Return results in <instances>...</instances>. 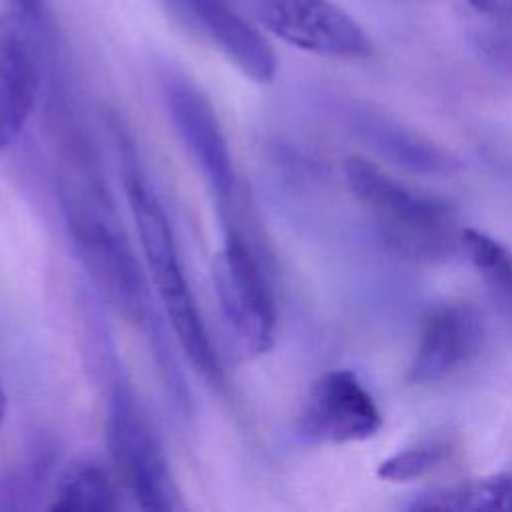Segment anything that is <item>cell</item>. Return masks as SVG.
<instances>
[{"label": "cell", "mask_w": 512, "mask_h": 512, "mask_svg": "<svg viewBox=\"0 0 512 512\" xmlns=\"http://www.w3.org/2000/svg\"><path fill=\"white\" fill-rule=\"evenodd\" d=\"M344 174L380 238L398 256L434 264L448 260L462 246V228L444 200L410 188L360 156L346 160Z\"/></svg>", "instance_id": "6da1fadb"}, {"label": "cell", "mask_w": 512, "mask_h": 512, "mask_svg": "<svg viewBox=\"0 0 512 512\" xmlns=\"http://www.w3.org/2000/svg\"><path fill=\"white\" fill-rule=\"evenodd\" d=\"M144 262L168 322L192 368L212 386H224V370L212 348L200 310L180 264L170 220L148 182L130 168L124 178Z\"/></svg>", "instance_id": "7a4b0ae2"}, {"label": "cell", "mask_w": 512, "mask_h": 512, "mask_svg": "<svg viewBox=\"0 0 512 512\" xmlns=\"http://www.w3.org/2000/svg\"><path fill=\"white\" fill-rule=\"evenodd\" d=\"M64 210L72 244L94 284L128 322L156 338L148 282L118 226L110 198L74 202Z\"/></svg>", "instance_id": "3957f363"}, {"label": "cell", "mask_w": 512, "mask_h": 512, "mask_svg": "<svg viewBox=\"0 0 512 512\" xmlns=\"http://www.w3.org/2000/svg\"><path fill=\"white\" fill-rule=\"evenodd\" d=\"M106 428L114 466L138 506L156 512L178 510V488L162 444L134 390L124 380H116L110 392Z\"/></svg>", "instance_id": "277c9868"}, {"label": "cell", "mask_w": 512, "mask_h": 512, "mask_svg": "<svg viewBox=\"0 0 512 512\" xmlns=\"http://www.w3.org/2000/svg\"><path fill=\"white\" fill-rule=\"evenodd\" d=\"M212 284L238 346L250 356L268 352L276 334L274 298L258 256L236 230L214 254Z\"/></svg>", "instance_id": "5b68a950"}, {"label": "cell", "mask_w": 512, "mask_h": 512, "mask_svg": "<svg viewBox=\"0 0 512 512\" xmlns=\"http://www.w3.org/2000/svg\"><path fill=\"white\" fill-rule=\"evenodd\" d=\"M52 48V30L10 10L0 14V152L20 136L38 104Z\"/></svg>", "instance_id": "8992f818"}, {"label": "cell", "mask_w": 512, "mask_h": 512, "mask_svg": "<svg viewBox=\"0 0 512 512\" xmlns=\"http://www.w3.org/2000/svg\"><path fill=\"white\" fill-rule=\"evenodd\" d=\"M160 88L170 122L202 178L220 202H230L236 190V172L214 106L180 70H162Z\"/></svg>", "instance_id": "52a82bcc"}, {"label": "cell", "mask_w": 512, "mask_h": 512, "mask_svg": "<svg viewBox=\"0 0 512 512\" xmlns=\"http://www.w3.org/2000/svg\"><path fill=\"white\" fill-rule=\"evenodd\" d=\"M260 24L286 44L330 58H366L372 42L332 0H250Z\"/></svg>", "instance_id": "ba28073f"}, {"label": "cell", "mask_w": 512, "mask_h": 512, "mask_svg": "<svg viewBox=\"0 0 512 512\" xmlns=\"http://www.w3.org/2000/svg\"><path fill=\"white\" fill-rule=\"evenodd\" d=\"M296 426L308 442L348 444L374 436L382 416L354 372L330 370L310 386Z\"/></svg>", "instance_id": "9c48e42d"}, {"label": "cell", "mask_w": 512, "mask_h": 512, "mask_svg": "<svg viewBox=\"0 0 512 512\" xmlns=\"http://www.w3.org/2000/svg\"><path fill=\"white\" fill-rule=\"evenodd\" d=\"M192 34L218 48L244 76L268 84L278 72L276 52L230 0H164Z\"/></svg>", "instance_id": "30bf717a"}, {"label": "cell", "mask_w": 512, "mask_h": 512, "mask_svg": "<svg viewBox=\"0 0 512 512\" xmlns=\"http://www.w3.org/2000/svg\"><path fill=\"white\" fill-rule=\"evenodd\" d=\"M484 336L482 314L468 302L440 304L424 318L408 380L434 384L468 364Z\"/></svg>", "instance_id": "8fae6325"}, {"label": "cell", "mask_w": 512, "mask_h": 512, "mask_svg": "<svg viewBox=\"0 0 512 512\" xmlns=\"http://www.w3.org/2000/svg\"><path fill=\"white\" fill-rule=\"evenodd\" d=\"M118 490L110 470L96 456L72 460L56 480L50 510L58 512H108L116 510Z\"/></svg>", "instance_id": "7c38bea8"}, {"label": "cell", "mask_w": 512, "mask_h": 512, "mask_svg": "<svg viewBox=\"0 0 512 512\" xmlns=\"http://www.w3.org/2000/svg\"><path fill=\"white\" fill-rule=\"evenodd\" d=\"M410 510H506L512 512V474L498 472L446 488L422 492L408 504Z\"/></svg>", "instance_id": "4fadbf2b"}, {"label": "cell", "mask_w": 512, "mask_h": 512, "mask_svg": "<svg viewBox=\"0 0 512 512\" xmlns=\"http://www.w3.org/2000/svg\"><path fill=\"white\" fill-rule=\"evenodd\" d=\"M370 130L374 134L376 146L382 152H388L398 162H404L410 168L428 172H450L454 168V160H450L442 150L402 130L400 126H390L386 120H376Z\"/></svg>", "instance_id": "5bb4252c"}, {"label": "cell", "mask_w": 512, "mask_h": 512, "mask_svg": "<svg viewBox=\"0 0 512 512\" xmlns=\"http://www.w3.org/2000/svg\"><path fill=\"white\" fill-rule=\"evenodd\" d=\"M462 248L482 280L502 298L512 300V254L492 236L462 228Z\"/></svg>", "instance_id": "9a60e30c"}, {"label": "cell", "mask_w": 512, "mask_h": 512, "mask_svg": "<svg viewBox=\"0 0 512 512\" xmlns=\"http://www.w3.org/2000/svg\"><path fill=\"white\" fill-rule=\"evenodd\" d=\"M452 444L446 438H426L402 452L382 460L376 474L388 482H408L426 476L450 456Z\"/></svg>", "instance_id": "2e32d148"}, {"label": "cell", "mask_w": 512, "mask_h": 512, "mask_svg": "<svg viewBox=\"0 0 512 512\" xmlns=\"http://www.w3.org/2000/svg\"><path fill=\"white\" fill-rule=\"evenodd\" d=\"M10 12L22 16L24 20L32 22L38 28L52 30L48 0H8Z\"/></svg>", "instance_id": "e0dca14e"}, {"label": "cell", "mask_w": 512, "mask_h": 512, "mask_svg": "<svg viewBox=\"0 0 512 512\" xmlns=\"http://www.w3.org/2000/svg\"><path fill=\"white\" fill-rule=\"evenodd\" d=\"M468 4H472L478 12L504 22V24H512V0H466Z\"/></svg>", "instance_id": "ac0fdd59"}, {"label": "cell", "mask_w": 512, "mask_h": 512, "mask_svg": "<svg viewBox=\"0 0 512 512\" xmlns=\"http://www.w3.org/2000/svg\"><path fill=\"white\" fill-rule=\"evenodd\" d=\"M6 408H8V398H6L4 386H2V382H0V426H2L4 416H6Z\"/></svg>", "instance_id": "d6986e66"}]
</instances>
